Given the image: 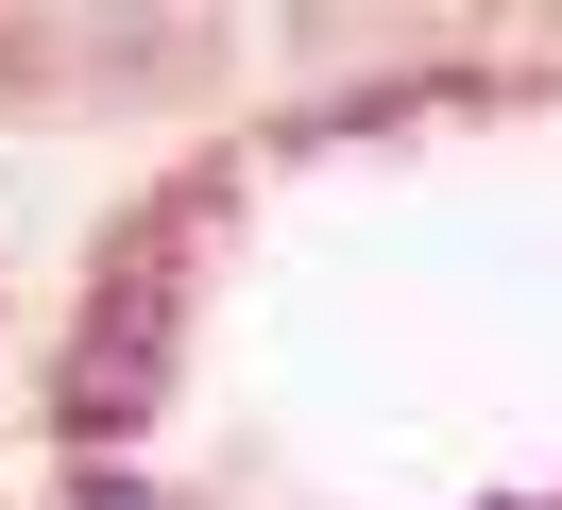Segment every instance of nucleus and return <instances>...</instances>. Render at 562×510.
<instances>
[{"label":"nucleus","instance_id":"f257e3e1","mask_svg":"<svg viewBox=\"0 0 562 510\" xmlns=\"http://www.w3.org/2000/svg\"><path fill=\"white\" fill-rule=\"evenodd\" d=\"M171 324H188V272L120 256V290L86 306V340H69V442H137L154 408H171Z\"/></svg>","mask_w":562,"mask_h":510},{"label":"nucleus","instance_id":"f03ea898","mask_svg":"<svg viewBox=\"0 0 562 510\" xmlns=\"http://www.w3.org/2000/svg\"><path fill=\"white\" fill-rule=\"evenodd\" d=\"M69 510H154V494H137V476H103V460H86V494H69Z\"/></svg>","mask_w":562,"mask_h":510}]
</instances>
